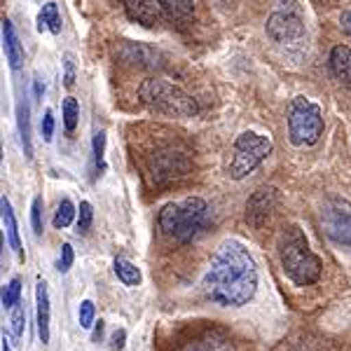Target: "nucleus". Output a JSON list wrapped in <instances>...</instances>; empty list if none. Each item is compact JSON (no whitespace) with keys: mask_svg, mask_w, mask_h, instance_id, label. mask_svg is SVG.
<instances>
[{"mask_svg":"<svg viewBox=\"0 0 351 351\" xmlns=\"http://www.w3.org/2000/svg\"><path fill=\"white\" fill-rule=\"evenodd\" d=\"M339 26H342V31L347 33V36H351V10L342 12V16H339Z\"/></svg>","mask_w":351,"mask_h":351,"instance_id":"obj_32","label":"nucleus"},{"mask_svg":"<svg viewBox=\"0 0 351 351\" xmlns=\"http://www.w3.org/2000/svg\"><path fill=\"white\" fill-rule=\"evenodd\" d=\"M127 14L134 21L143 26H157L160 24V8L155 5V0H122Z\"/></svg>","mask_w":351,"mask_h":351,"instance_id":"obj_11","label":"nucleus"},{"mask_svg":"<svg viewBox=\"0 0 351 351\" xmlns=\"http://www.w3.org/2000/svg\"><path fill=\"white\" fill-rule=\"evenodd\" d=\"M43 92H45V87L40 84V80H36V96H40Z\"/></svg>","mask_w":351,"mask_h":351,"instance_id":"obj_34","label":"nucleus"},{"mask_svg":"<svg viewBox=\"0 0 351 351\" xmlns=\"http://www.w3.org/2000/svg\"><path fill=\"white\" fill-rule=\"evenodd\" d=\"M267 36L276 43H295L304 36V19L298 0H281L267 19Z\"/></svg>","mask_w":351,"mask_h":351,"instance_id":"obj_7","label":"nucleus"},{"mask_svg":"<svg viewBox=\"0 0 351 351\" xmlns=\"http://www.w3.org/2000/svg\"><path fill=\"white\" fill-rule=\"evenodd\" d=\"M138 99L143 106H148L155 112H162V115L195 117L199 112V106L190 94H185L183 89L171 82L160 80V77H148V80L141 82Z\"/></svg>","mask_w":351,"mask_h":351,"instance_id":"obj_3","label":"nucleus"},{"mask_svg":"<svg viewBox=\"0 0 351 351\" xmlns=\"http://www.w3.org/2000/svg\"><path fill=\"white\" fill-rule=\"evenodd\" d=\"M115 274H117V279L122 281L124 286H138L141 284V269L136 267V265L132 263V260H127V258H117L115 260Z\"/></svg>","mask_w":351,"mask_h":351,"instance_id":"obj_19","label":"nucleus"},{"mask_svg":"<svg viewBox=\"0 0 351 351\" xmlns=\"http://www.w3.org/2000/svg\"><path fill=\"white\" fill-rule=\"evenodd\" d=\"M94 167H96V173H101L106 169V162H104V152H106V132H96L94 134Z\"/></svg>","mask_w":351,"mask_h":351,"instance_id":"obj_23","label":"nucleus"},{"mask_svg":"<svg viewBox=\"0 0 351 351\" xmlns=\"http://www.w3.org/2000/svg\"><path fill=\"white\" fill-rule=\"evenodd\" d=\"M38 28H40V31H52L54 36L61 33V14H59L56 3L43 5L40 14H38Z\"/></svg>","mask_w":351,"mask_h":351,"instance_id":"obj_18","label":"nucleus"},{"mask_svg":"<svg viewBox=\"0 0 351 351\" xmlns=\"http://www.w3.org/2000/svg\"><path fill=\"white\" fill-rule=\"evenodd\" d=\"M228 349H230L228 337L218 330H211L206 335H202L199 339H195V342H188L183 351H228Z\"/></svg>","mask_w":351,"mask_h":351,"instance_id":"obj_15","label":"nucleus"},{"mask_svg":"<svg viewBox=\"0 0 351 351\" xmlns=\"http://www.w3.org/2000/svg\"><path fill=\"white\" fill-rule=\"evenodd\" d=\"M324 134V112L304 96L288 104V136L293 145H314Z\"/></svg>","mask_w":351,"mask_h":351,"instance_id":"obj_5","label":"nucleus"},{"mask_svg":"<svg viewBox=\"0 0 351 351\" xmlns=\"http://www.w3.org/2000/svg\"><path fill=\"white\" fill-rule=\"evenodd\" d=\"M77 117H80V104H77L73 96H68V99H64V124H66V132H75Z\"/></svg>","mask_w":351,"mask_h":351,"instance_id":"obj_22","label":"nucleus"},{"mask_svg":"<svg viewBox=\"0 0 351 351\" xmlns=\"http://www.w3.org/2000/svg\"><path fill=\"white\" fill-rule=\"evenodd\" d=\"M206 202L199 197H190V199L180 204H167L160 211V228L173 237L176 241L188 243L197 237V232L204 228L206 220Z\"/></svg>","mask_w":351,"mask_h":351,"instance_id":"obj_4","label":"nucleus"},{"mask_svg":"<svg viewBox=\"0 0 351 351\" xmlns=\"http://www.w3.org/2000/svg\"><path fill=\"white\" fill-rule=\"evenodd\" d=\"M73 218H75V206H73V202L61 199L59 208H56V213H54V228L56 230L68 228V225L73 223Z\"/></svg>","mask_w":351,"mask_h":351,"instance_id":"obj_21","label":"nucleus"},{"mask_svg":"<svg viewBox=\"0 0 351 351\" xmlns=\"http://www.w3.org/2000/svg\"><path fill=\"white\" fill-rule=\"evenodd\" d=\"M157 5L173 21H188L195 14V0H157Z\"/></svg>","mask_w":351,"mask_h":351,"instance_id":"obj_16","label":"nucleus"},{"mask_svg":"<svg viewBox=\"0 0 351 351\" xmlns=\"http://www.w3.org/2000/svg\"><path fill=\"white\" fill-rule=\"evenodd\" d=\"M21 298V281L12 279L8 286L3 288V307H14Z\"/></svg>","mask_w":351,"mask_h":351,"instance_id":"obj_25","label":"nucleus"},{"mask_svg":"<svg viewBox=\"0 0 351 351\" xmlns=\"http://www.w3.org/2000/svg\"><path fill=\"white\" fill-rule=\"evenodd\" d=\"M271 152V141L267 136H260L256 132H243L234 141V155L230 162V176L234 180L246 178L248 173L256 171V167Z\"/></svg>","mask_w":351,"mask_h":351,"instance_id":"obj_6","label":"nucleus"},{"mask_svg":"<svg viewBox=\"0 0 351 351\" xmlns=\"http://www.w3.org/2000/svg\"><path fill=\"white\" fill-rule=\"evenodd\" d=\"M3 351H12V349H10V342L5 337H3Z\"/></svg>","mask_w":351,"mask_h":351,"instance_id":"obj_35","label":"nucleus"},{"mask_svg":"<svg viewBox=\"0 0 351 351\" xmlns=\"http://www.w3.org/2000/svg\"><path fill=\"white\" fill-rule=\"evenodd\" d=\"M124 337H127V332H124V330L112 332V349H122L124 347Z\"/></svg>","mask_w":351,"mask_h":351,"instance_id":"obj_33","label":"nucleus"},{"mask_svg":"<svg viewBox=\"0 0 351 351\" xmlns=\"http://www.w3.org/2000/svg\"><path fill=\"white\" fill-rule=\"evenodd\" d=\"M122 61L127 64H134L138 68H157L160 64V52L157 49L148 47V45H141V43H124L122 49L117 52Z\"/></svg>","mask_w":351,"mask_h":351,"instance_id":"obj_10","label":"nucleus"},{"mask_svg":"<svg viewBox=\"0 0 351 351\" xmlns=\"http://www.w3.org/2000/svg\"><path fill=\"white\" fill-rule=\"evenodd\" d=\"M64 84L66 87H73L75 82V61H73V54H66L64 56Z\"/></svg>","mask_w":351,"mask_h":351,"instance_id":"obj_30","label":"nucleus"},{"mask_svg":"<svg viewBox=\"0 0 351 351\" xmlns=\"http://www.w3.org/2000/svg\"><path fill=\"white\" fill-rule=\"evenodd\" d=\"M0 208H3V223H5V230H8V239H10V246H12V251L16 256H24L21 253V239H19V228H16V218H14V211L12 206H10V202L0 199Z\"/></svg>","mask_w":351,"mask_h":351,"instance_id":"obj_17","label":"nucleus"},{"mask_svg":"<svg viewBox=\"0 0 351 351\" xmlns=\"http://www.w3.org/2000/svg\"><path fill=\"white\" fill-rule=\"evenodd\" d=\"M77 319H80L82 328H92L94 319H96V307L92 300H82L80 302V311H77Z\"/></svg>","mask_w":351,"mask_h":351,"instance_id":"obj_27","label":"nucleus"},{"mask_svg":"<svg viewBox=\"0 0 351 351\" xmlns=\"http://www.w3.org/2000/svg\"><path fill=\"white\" fill-rule=\"evenodd\" d=\"M326 234L332 241L351 246V204L347 199H330L321 211Z\"/></svg>","mask_w":351,"mask_h":351,"instance_id":"obj_8","label":"nucleus"},{"mask_svg":"<svg viewBox=\"0 0 351 351\" xmlns=\"http://www.w3.org/2000/svg\"><path fill=\"white\" fill-rule=\"evenodd\" d=\"M3 47H5V56H8L10 66H12L14 71L21 68V64H24V47H21L19 36H16L10 19H3Z\"/></svg>","mask_w":351,"mask_h":351,"instance_id":"obj_13","label":"nucleus"},{"mask_svg":"<svg viewBox=\"0 0 351 351\" xmlns=\"http://www.w3.org/2000/svg\"><path fill=\"white\" fill-rule=\"evenodd\" d=\"M73 246L71 243H64V246H61V258H59V271L61 274H66L68 269L73 267Z\"/></svg>","mask_w":351,"mask_h":351,"instance_id":"obj_29","label":"nucleus"},{"mask_svg":"<svg viewBox=\"0 0 351 351\" xmlns=\"http://www.w3.org/2000/svg\"><path fill=\"white\" fill-rule=\"evenodd\" d=\"M276 206H279V190L276 188H260L253 192V197L246 204V220L251 228H265V223H269V218L274 216Z\"/></svg>","mask_w":351,"mask_h":351,"instance_id":"obj_9","label":"nucleus"},{"mask_svg":"<svg viewBox=\"0 0 351 351\" xmlns=\"http://www.w3.org/2000/svg\"><path fill=\"white\" fill-rule=\"evenodd\" d=\"M258 267L239 241H225L213 253L202 279L204 295L223 307H241L256 295Z\"/></svg>","mask_w":351,"mask_h":351,"instance_id":"obj_1","label":"nucleus"},{"mask_svg":"<svg viewBox=\"0 0 351 351\" xmlns=\"http://www.w3.org/2000/svg\"><path fill=\"white\" fill-rule=\"evenodd\" d=\"M36 307H38V337H40L43 344L49 342V316H52V309H49V291L47 284L40 279L36 286Z\"/></svg>","mask_w":351,"mask_h":351,"instance_id":"obj_12","label":"nucleus"},{"mask_svg":"<svg viewBox=\"0 0 351 351\" xmlns=\"http://www.w3.org/2000/svg\"><path fill=\"white\" fill-rule=\"evenodd\" d=\"M19 132H21V143H24V152L31 160L33 157V148H31V124H28V104L21 101L19 104Z\"/></svg>","mask_w":351,"mask_h":351,"instance_id":"obj_20","label":"nucleus"},{"mask_svg":"<svg viewBox=\"0 0 351 351\" xmlns=\"http://www.w3.org/2000/svg\"><path fill=\"white\" fill-rule=\"evenodd\" d=\"M10 324H12V335L19 339L21 335H24V326H26V309L24 304H21V300L14 304L12 309V319H10Z\"/></svg>","mask_w":351,"mask_h":351,"instance_id":"obj_24","label":"nucleus"},{"mask_svg":"<svg viewBox=\"0 0 351 351\" xmlns=\"http://www.w3.org/2000/svg\"><path fill=\"white\" fill-rule=\"evenodd\" d=\"M330 71L337 80L344 84H351V47L347 45H337L330 52Z\"/></svg>","mask_w":351,"mask_h":351,"instance_id":"obj_14","label":"nucleus"},{"mask_svg":"<svg viewBox=\"0 0 351 351\" xmlns=\"http://www.w3.org/2000/svg\"><path fill=\"white\" fill-rule=\"evenodd\" d=\"M31 223L36 234H43V197H36L31 206Z\"/></svg>","mask_w":351,"mask_h":351,"instance_id":"obj_28","label":"nucleus"},{"mask_svg":"<svg viewBox=\"0 0 351 351\" xmlns=\"http://www.w3.org/2000/svg\"><path fill=\"white\" fill-rule=\"evenodd\" d=\"M281 265H284L286 276L295 286H311L321 276V260L311 253L307 237L300 228H288L279 243Z\"/></svg>","mask_w":351,"mask_h":351,"instance_id":"obj_2","label":"nucleus"},{"mask_svg":"<svg viewBox=\"0 0 351 351\" xmlns=\"http://www.w3.org/2000/svg\"><path fill=\"white\" fill-rule=\"evenodd\" d=\"M92 220H94V211H92V204L89 202H82L80 204V213H77V232L84 234L92 228Z\"/></svg>","mask_w":351,"mask_h":351,"instance_id":"obj_26","label":"nucleus"},{"mask_svg":"<svg viewBox=\"0 0 351 351\" xmlns=\"http://www.w3.org/2000/svg\"><path fill=\"white\" fill-rule=\"evenodd\" d=\"M52 134H54V112L52 110H45V117H43V138L52 141Z\"/></svg>","mask_w":351,"mask_h":351,"instance_id":"obj_31","label":"nucleus"}]
</instances>
